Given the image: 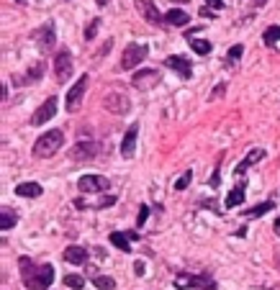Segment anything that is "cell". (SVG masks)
I'll list each match as a JSON object with an SVG mask.
<instances>
[{"mask_svg":"<svg viewBox=\"0 0 280 290\" xmlns=\"http://www.w3.org/2000/svg\"><path fill=\"white\" fill-rule=\"evenodd\" d=\"M244 193H247V190H244V185L239 183V185L226 195V208H237V206H242V203H244Z\"/></svg>","mask_w":280,"mask_h":290,"instance_id":"22","label":"cell"},{"mask_svg":"<svg viewBox=\"0 0 280 290\" xmlns=\"http://www.w3.org/2000/svg\"><path fill=\"white\" fill-rule=\"evenodd\" d=\"M64 285L72 290H80V288H85V277L83 275H64Z\"/></svg>","mask_w":280,"mask_h":290,"instance_id":"29","label":"cell"},{"mask_svg":"<svg viewBox=\"0 0 280 290\" xmlns=\"http://www.w3.org/2000/svg\"><path fill=\"white\" fill-rule=\"evenodd\" d=\"M147 218H149V206H141L139 216H137V226H144V224H147Z\"/></svg>","mask_w":280,"mask_h":290,"instance_id":"33","label":"cell"},{"mask_svg":"<svg viewBox=\"0 0 280 290\" xmlns=\"http://www.w3.org/2000/svg\"><path fill=\"white\" fill-rule=\"evenodd\" d=\"M224 93H226V85H224V82H221V85L216 87V90H214V93H211V98H208V100H211V103H214V100H216V98H221Z\"/></svg>","mask_w":280,"mask_h":290,"instance_id":"35","label":"cell"},{"mask_svg":"<svg viewBox=\"0 0 280 290\" xmlns=\"http://www.w3.org/2000/svg\"><path fill=\"white\" fill-rule=\"evenodd\" d=\"M188 13L180 8H172V10H167L165 13V24H170V26H188Z\"/></svg>","mask_w":280,"mask_h":290,"instance_id":"20","label":"cell"},{"mask_svg":"<svg viewBox=\"0 0 280 290\" xmlns=\"http://www.w3.org/2000/svg\"><path fill=\"white\" fill-rule=\"evenodd\" d=\"M18 3H26V0H18Z\"/></svg>","mask_w":280,"mask_h":290,"instance_id":"42","label":"cell"},{"mask_svg":"<svg viewBox=\"0 0 280 290\" xmlns=\"http://www.w3.org/2000/svg\"><path fill=\"white\" fill-rule=\"evenodd\" d=\"M242 52H244V47H242V44H234V47L229 49V54H226V59H229V67H234V64L239 62Z\"/></svg>","mask_w":280,"mask_h":290,"instance_id":"30","label":"cell"},{"mask_svg":"<svg viewBox=\"0 0 280 290\" xmlns=\"http://www.w3.org/2000/svg\"><path fill=\"white\" fill-rule=\"evenodd\" d=\"M177 288H196V290H216V283L208 277H196V275H177L175 277Z\"/></svg>","mask_w":280,"mask_h":290,"instance_id":"8","label":"cell"},{"mask_svg":"<svg viewBox=\"0 0 280 290\" xmlns=\"http://www.w3.org/2000/svg\"><path fill=\"white\" fill-rule=\"evenodd\" d=\"M108 239H111V244H113V247H118L121 252H131V249H134V247H131V244H129V241H131V239H129V234H121V231H113V234H111V237H108Z\"/></svg>","mask_w":280,"mask_h":290,"instance_id":"21","label":"cell"},{"mask_svg":"<svg viewBox=\"0 0 280 290\" xmlns=\"http://www.w3.org/2000/svg\"><path fill=\"white\" fill-rule=\"evenodd\" d=\"M147 54H149V47H147V44H137V41H131L129 47L124 49V54H121V64H118V70H134L137 64H141L144 59H147Z\"/></svg>","mask_w":280,"mask_h":290,"instance_id":"2","label":"cell"},{"mask_svg":"<svg viewBox=\"0 0 280 290\" xmlns=\"http://www.w3.org/2000/svg\"><path fill=\"white\" fill-rule=\"evenodd\" d=\"M273 229H275V234L280 237V218H275V224H273Z\"/></svg>","mask_w":280,"mask_h":290,"instance_id":"39","label":"cell"},{"mask_svg":"<svg viewBox=\"0 0 280 290\" xmlns=\"http://www.w3.org/2000/svg\"><path fill=\"white\" fill-rule=\"evenodd\" d=\"M87 82H90V77H87V75H80V80H77V82L70 87V93H67V110H70V113H75L77 105L83 103L85 90H87Z\"/></svg>","mask_w":280,"mask_h":290,"instance_id":"5","label":"cell"},{"mask_svg":"<svg viewBox=\"0 0 280 290\" xmlns=\"http://www.w3.org/2000/svg\"><path fill=\"white\" fill-rule=\"evenodd\" d=\"M190 49H193L196 54H200V57H206V54H211V41H206V39H190Z\"/></svg>","mask_w":280,"mask_h":290,"instance_id":"26","label":"cell"},{"mask_svg":"<svg viewBox=\"0 0 280 290\" xmlns=\"http://www.w3.org/2000/svg\"><path fill=\"white\" fill-rule=\"evenodd\" d=\"M206 5H208L211 10H221V8H224V0H206Z\"/></svg>","mask_w":280,"mask_h":290,"instance_id":"36","label":"cell"},{"mask_svg":"<svg viewBox=\"0 0 280 290\" xmlns=\"http://www.w3.org/2000/svg\"><path fill=\"white\" fill-rule=\"evenodd\" d=\"M95 3H98V5H106V3H108V0H95Z\"/></svg>","mask_w":280,"mask_h":290,"instance_id":"40","label":"cell"},{"mask_svg":"<svg viewBox=\"0 0 280 290\" xmlns=\"http://www.w3.org/2000/svg\"><path fill=\"white\" fill-rule=\"evenodd\" d=\"M64 260L72 264H85L87 262V249L85 247H67L64 249Z\"/></svg>","mask_w":280,"mask_h":290,"instance_id":"19","label":"cell"},{"mask_svg":"<svg viewBox=\"0 0 280 290\" xmlns=\"http://www.w3.org/2000/svg\"><path fill=\"white\" fill-rule=\"evenodd\" d=\"M113 203H116V198L113 195H106V198L98 200V208H108V206H113Z\"/></svg>","mask_w":280,"mask_h":290,"instance_id":"34","label":"cell"},{"mask_svg":"<svg viewBox=\"0 0 280 290\" xmlns=\"http://www.w3.org/2000/svg\"><path fill=\"white\" fill-rule=\"evenodd\" d=\"M64 144V133L59 129H52L47 133H41V136L33 141V157L36 159H49L54 154L59 152V147Z\"/></svg>","mask_w":280,"mask_h":290,"instance_id":"1","label":"cell"},{"mask_svg":"<svg viewBox=\"0 0 280 290\" xmlns=\"http://www.w3.org/2000/svg\"><path fill=\"white\" fill-rule=\"evenodd\" d=\"M137 8H139V13L144 16V21H149V24H154V26H160L165 21V16L157 10V5L152 3V0H137Z\"/></svg>","mask_w":280,"mask_h":290,"instance_id":"13","label":"cell"},{"mask_svg":"<svg viewBox=\"0 0 280 290\" xmlns=\"http://www.w3.org/2000/svg\"><path fill=\"white\" fill-rule=\"evenodd\" d=\"M72 206H75L77 211H83V208H87V203H85V200H83V198H77V200H75V203H72Z\"/></svg>","mask_w":280,"mask_h":290,"instance_id":"38","label":"cell"},{"mask_svg":"<svg viewBox=\"0 0 280 290\" xmlns=\"http://www.w3.org/2000/svg\"><path fill=\"white\" fill-rule=\"evenodd\" d=\"M95 154H98V144L95 141H77L75 147L70 149V157L80 159V162H90Z\"/></svg>","mask_w":280,"mask_h":290,"instance_id":"9","label":"cell"},{"mask_svg":"<svg viewBox=\"0 0 280 290\" xmlns=\"http://www.w3.org/2000/svg\"><path fill=\"white\" fill-rule=\"evenodd\" d=\"M262 41L267 44V47H275V44L280 41V26H270V28H265Z\"/></svg>","mask_w":280,"mask_h":290,"instance_id":"27","label":"cell"},{"mask_svg":"<svg viewBox=\"0 0 280 290\" xmlns=\"http://www.w3.org/2000/svg\"><path fill=\"white\" fill-rule=\"evenodd\" d=\"M36 39H39V47H41V52H52L54 49V24H47L39 33H36Z\"/></svg>","mask_w":280,"mask_h":290,"instance_id":"16","label":"cell"},{"mask_svg":"<svg viewBox=\"0 0 280 290\" xmlns=\"http://www.w3.org/2000/svg\"><path fill=\"white\" fill-rule=\"evenodd\" d=\"M41 193H44V187L39 183H21V185H16V195H21V198H39Z\"/></svg>","mask_w":280,"mask_h":290,"instance_id":"18","label":"cell"},{"mask_svg":"<svg viewBox=\"0 0 280 290\" xmlns=\"http://www.w3.org/2000/svg\"><path fill=\"white\" fill-rule=\"evenodd\" d=\"M18 267H21V277H24V285L36 290V277H39V267H33V262L28 257H21L18 260Z\"/></svg>","mask_w":280,"mask_h":290,"instance_id":"12","label":"cell"},{"mask_svg":"<svg viewBox=\"0 0 280 290\" xmlns=\"http://www.w3.org/2000/svg\"><path fill=\"white\" fill-rule=\"evenodd\" d=\"M98 26H100V18H93V21H90V26L85 28V39H87V41H90V39H95Z\"/></svg>","mask_w":280,"mask_h":290,"instance_id":"32","label":"cell"},{"mask_svg":"<svg viewBox=\"0 0 280 290\" xmlns=\"http://www.w3.org/2000/svg\"><path fill=\"white\" fill-rule=\"evenodd\" d=\"M134 272H137V275H139V277H141V275H144V272H147V264H144V262H141V260H139V262H137V264H134Z\"/></svg>","mask_w":280,"mask_h":290,"instance_id":"37","label":"cell"},{"mask_svg":"<svg viewBox=\"0 0 280 290\" xmlns=\"http://www.w3.org/2000/svg\"><path fill=\"white\" fill-rule=\"evenodd\" d=\"M93 283H95V288H100V290H113V288H116V280H113V277H108V275H95Z\"/></svg>","mask_w":280,"mask_h":290,"instance_id":"28","label":"cell"},{"mask_svg":"<svg viewBox=\"0 0 280 290\" xmlns=\"http://www.w3.org/2000/svg\"><path fill=\"white\" fill-rule=\"evenodd\" d=\"M72 70H75V62H72V54L67 49H59L54 54V75H57L59 82H67L72 77Z\"/></svg>","mask_w":280,"mask_h":290,"instance_id":"3","label":"cell"},{"mask_svg":"<svg viewBox=\"0 0 280 290\" xmlns=\"http://www.w3.org/2000/svg\"><path fill=\"white\" fill-rule=\"evenodd\" d=\"M103 108L108 110V113H113V116H124V113L131 110V100L124 93H108L106 100H103Z\"/></svg>","mask_w":280,"mask_h":290,"instance_id":"4","label":"cell"},{"mask_svg":"<svg viewBox=\"0 0 280 290\" xmlns=\"http://www.w3.org/2000/svg\"><path fill=\"white\" fill-rule=\"evenodd\" d=\"M16 221H18V213H13L10 208L0 211V229H3V231H10V229L16 226Z\"/></svg>","mask_w":280,"mask_h":290,"instance_id":"23","label":"cell"},{"mask_svg":"<svg viewBox=\"0 0 280 290\" xmlns=\"http://www.w3.org/2000/svg\"><path fill=\"white\" fill-rule=\"evenodd\" d=\"M260 159H265V149H260V147H257V149H252V152L247 154V157H244V159L237 164V170H234V175L239 177L244 170H250V167H252V164H257Z\"/></svg>","mask_w":280,"mask_h":290,"instance_id":"15","label":"cell"},{"mask_svg":"<svg viewBox=\"0 0 280 290\" xmlns=\"http://www.w3.org/2000/svg\"><path fill=\"white\" fill-rule=\"evenodd\" d=\"M44 70H47V64H44V62H33L31 70H28V75L24 77V80H26V82H36V80H41V77H44Z\"/></svg>","mask_w":280,"mask_h":290,"instance_id":"25","label":"cell"},{"mask_svg":"<svg viewBox=\"0 0 280 290\" xmlns=\"http://www.w3.org/2000/svg\"><path fill=\"white\" fill-rule=\"evenodd\" d=\"M165 64L170 67V70H175L177 75H183L185 80H190V77H193V67H190V62H188L185 57H177V54H172V57L165 59Z\"/></svg>","mask_w":280,"mask_h":290,"instance_id":"14","label":"cell"},{"mask_svg":"<svg viewBox=\"0 0 280 290\" xmlns=\"http://www.w3.org/2000/svg\"><path fill=\"white\" fill-rule=\"evenodd\" d=\"M77 187H80V193H103L108 190V180L100 175H83L77 180Z\"/></svg>","mask_w":280,"mask_h":290,"instance_id":"7","label":"cell"},{"mask_svg":"<svg viewBox=\"0 0 280 290\" xmlns=\"http://www.w3.org/2000/svg\"><path fill=\"white\" fill-rule=\"evenodd\" d=\"M57 103H59L57 98H47V100H44V103L36 108V113L31 116V124H33V126H41V124H47V121H52L54 113H57Z\"/></svg>","mask_w":280,"mask_h":290,"instance_id":"6","label":"cell"},{"mask_svg":"<svg viewBox=\"0 0 280 290\" xmlns=\"http://www.w3.org/2000/svg\"><path fill=\"white\" fill-rule=\"evenodd\" d=\"M137 136H139V124H131L129 131L124 133V139H121V157H134V152H137Z\"/></svg>","mask_w":280,"mask_h":290,"instance_id":"11","label":"cell"},{"mask_svg":"<svg viewBox=\"0 0 280 290\" xmlns=\"http://www.w3.org/2000/svg\"><path fill=\"white\" fill-rule=\"evenodd\" d=\"M273 208H275V203H273V200H265V203H257L254 208L244 211V216H250V218H257V216H265L267 211H273Z\"/></svg>","mask_w":280,"mask_h":290,"instance_id":"24","label":"cell"},{"mask_svg":"<svg viewBox=\"0 0 280 290\" xmlns=\"http://www.w3.org/2000/svg\"><path fill=\"white\" fill-rule=\"evenodd\" d=\"M190 180H193V172H190V170H185V172H183V175L175 180V190H185V187L190 185Z\"/></svg>","mask_w":280,"mask_h":290,"instance_id":"31","label":"cell"},{"mask_svg":"<svg viewBox=\"0 0 280 290\" xmlns=\"http://www.w3.org/2000/svg\"><path fill=\"white\" fill-rule=\"evenodd\" d=\"M157 82H160V72L157 70H141L131 77V85L137 87V90H149V87H154Z\"/></svg>","mask_w":280,"mask_h":290,"instance_id":"10","label":"cell"},{"mask_svg":"<svg viewBox=\"0 0 280 290\" xmlns=\"http://www.w3.org/2000/svg\"><path fill=\"white\" fill-rule=\"evenodd\" d=\"M262 3H265V0H257V5H262Z\"/></svg>","mask_w":280,"mask_h":290,"instance_id":"41","label":"cell"},{"mask_svg":"<svg viewBox=\"0 0 280 290\" xmlns=\"http://www.w3.org/2000/svg\"><path fill=\"white\" fill-rule=\"evenodd\" d=\"M54 283V267L52 264H41L39 267V277H36V290H47Z\"/></svg>","mask_w":280,"mask_h":290,"instance_id":"17","label":"cell"}]
</instances>
